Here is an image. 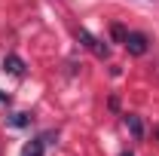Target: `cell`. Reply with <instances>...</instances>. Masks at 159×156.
Wrapping results in <instances>:
<instances>
[{
  "label": "cell",
  "instance_id": "6da1fadb",
  "mask_svg": "<svg viewBox=\"0 0 159 156\" xmlns=\"http://www.w3.org/2000/svg\"><path fill=\"white\" fill-rule=\"evenodd\" d=\"M77 40H83V46H86V49H92L98 58H107V55H110V49H107L101 40H95L89 31H86V28H80V31H77Z\"/></svg>",
  "mask_w": 159,
  "mask_h": 156
},
{
  "label": "cell",
  "instance_id": "7a4b0ae2",
  "mask_svg": "<svg viewBox=\"0 0 159 156\" xmlns=\"http://www.w3.org/2000/svg\"><path fill=\"white\" fill-rule=\"evenodd\" d=\"M122 43H125V49H129L132 55H144V52H147V37H144V34H135V31H132V34H125Z\"/></svg>",
  "mask_w": 159,
  "mask_h": 156
},
{
  "label": "cell",
  "instance_id": "3957f363",
  "mask_svg": "<svg viewBox=\"0 0 159 156\" xmlns=\"http://www.w3.org/2000/svg\"><path fill=\"white\" fill-rule=\"evenodd\" d=\"M43 147H46V138H34V141L25 147L21 156H43Z\"/></svg>",
  "mask_w": 159,
  "mask_h": 156
},
{
  "label": "cell",
  "instance_id": "277c9868",
  "mask_svg": "<svg viewBox=\"0 0 159 156\" xmlns=\"http://www.w3.org/2000/svg\"><path fill=\"white\" fill-rule=\"evenodd\" d=\"M6 71H9V74H16V77L25 74V64H21L19 55H9V58H6Z\"/></svg>",
  "mask_w": 159,
  "mask_h": 156
},
{
  "label": "cell",
  "instance_id": "5b68a950",
  "mask_svg": "<svg viewBox=\"0 0 159 156\" xmlns=\"http://www.w3.org/2000/svg\"><path fill=\"white\" fill-rule=\"evenodd\" d=\"M125 126L132 129V135H135V138L144 135V126H141V119H138V117H125Z\"/></svg>",
  "mask_w": 159,
  "mask_h": 156
},
{
  "label": "cell",
  "instance_id": "8992f818",
  "mask_svg": "<svg viewBox=\"0 0 159 156\" xmlns=\"http://www.w3.org/2000/svg\"><path fill=\"white\" fill-rule=\"evenodd\" d=\"M12 122H16V126H25V122H28V117H25V113H16V119H12Z\"/></svg>",
  "mask_w": 159,
  "mask_h": 156
},
{
  "label": "cell",
  "instance_id": "52a82bcc",
  "mask_svg": "<svg viewBox=\"0 0 159 156\" xmlns=\"http://www.w3.org/2000/svg\"><path fill=\"white\" fill-rule=\"evenodd\" d=\"M122 156H132V153H122Z\"/></svg>",
  "mask_w": 159,
  "mask_h": 156
},
{
  "label": "cell",
  "instance_id": "ba28073f",
  "mask_svg": "<svg viewBox=\"0 0 159 156\" xmlns=\"http://www.w3.org/2000/svg\"><path fill=\"white\" fill-rule=\"evenodd\" d=\"M156 135H159V129H156Z\"/></svg>",
  "mask_w": 159,
  "mask_h": 156
}]
</instances>
